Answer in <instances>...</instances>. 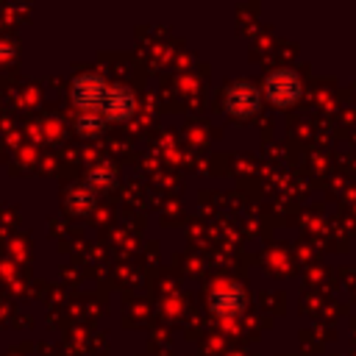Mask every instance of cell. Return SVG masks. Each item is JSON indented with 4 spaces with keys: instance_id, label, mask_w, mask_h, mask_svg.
Wrapping results in <instances>:
<instances>
[{
    "instance_id": "cell-1",
    "label": "cell",
    "mask_w": 356,
    "mask_h": 356,
    "mask_svg": "<svg viewBox=\"0 0 356 356\" xmlns=\"http://www.w3.org/2000/svg\"><path fill=\"white\" fill-rule=\"evenodd\" d=\"M108 89H111V83L100 72H81L70 83L72 103L81 108V114H100L103 117V106H106Z\"/></svg>"
},
{
    "instance_id": "cell-2",
    "label": "cell",
    "mask_w": 356,
    "mask_h": 356,
    "mask_svg": "<svg viewBox=\"0 0 356 356\" xmlns=\"http://www.w3.org/2000/svg\"><path fill=\"white\" fill-rule=\"evenodd\" d=\"M261 95L273 103V106H292V103H298L300 100V95H303V81H300V75L295 72V70H289V67H278V70H273V72H267L264 75V81H261Z\"/></svg>"
},
{
    "instance_id": "cell-3",
    "label": "cell",
    "mask_w": 356,
    "mask_h": 356,
    "mask_svg": "<svg viewBox=\"0 0 356 356\" xmlns=\"http://www.w3.org/2000/svg\"><path fill=\"white\" fill-rule=\"evenodd\" d=\"M261 106V86L253 81H234L225 89V111L236 120H248L259 111Z\"/></svg>"
},
{
    "instance_id": "cell-4",
    "label": "cell",
    "mask_w": 356,
    "mask_h": 356,
    "mask_svg": "<svg viewBox=\"0 0 356 356\" xmlns=\"http://www.w3.org/2000/svg\"><path fill=\"white\" fill-rule=\"evenodd\" d=\"M245 303H248V298L236 284H220L209 295V306L217 317H236V314H242Z\"/></svg>"
},
{
    "instance_id": "cell-5",
    "label": "cell",
    "mask_w": 356,
    "mask_h": 356,
    "mask_svg": "<svg viewBox=\"0 0 356 356\" xmlns=\"http://www.w3.org/2000/svg\"><path fill=\"white\" fill-rule=\"evenodd\" d=\"M136 111V97L128 86L122 83H111L108 89V97H106V106H103V120L108 122H125L128 117H134Z\"/></svg>"
},
{
    "instance_id": "cell-6",
    "label": "cell",
    "mask_w": 356,
    "mask_h": 356,
    "mask_svg": "<svg viewBox=\"0 0 356 356\" xmlns=\"http://www.w3.org/2000/svg\"><path fill=\"white\" fill-rule=\"evenodd\" d=\"M95 195H97V189L89 184V181H83V184H75V186H70V192H67V209L70 211H86L92 203H95Z\"/></svg>"
},
{
    "instance_id": "cell-7",
    "label": "cell",
    "mask_w": 356,
    "mask_h": 356,
    "mask_svg": "<svg viewBox=\"0 0 356 356\" xmlns=\"http://www.w3.org/2000/svg\"><path fill=\"white\" fill-rule=\"evenodd\" d=\"M103 125H106V120L100 114H78L75 117V128L81 136H97L103 131Z\"/></svg>"
},
{
    "instance_id": "cell-8",
    "label": "cell",
    "mask_w": 356,
    "mask_h": 356,
    "mask_svg": "<svg viewBox=\"0 0 356 356\" xmlns=\"http://www.w3.org/2000/svg\"><path fill=\"white\" fill-rule=\"evenodd\" d=\"M95 189H106V186H111L114 184V170H111V164H97L92 172H89V178H86Z\"/></svg>"
},
{
    "instance_id": "cell-9",
    "label": "cell",
    "mask_w": 356,
    "mask_h": 356,
    "mask_svg": "<svg viewBox=\"0 0 356 356\" xmlns=\"http://www.w3.org/2000/svg\"><path fill=\"white\" fill-rule=\"evenodd\" d=\"M14 56H17V44L8 42V39H0V64L3 61H11Z\"/></svg>"
}]
</instances>
